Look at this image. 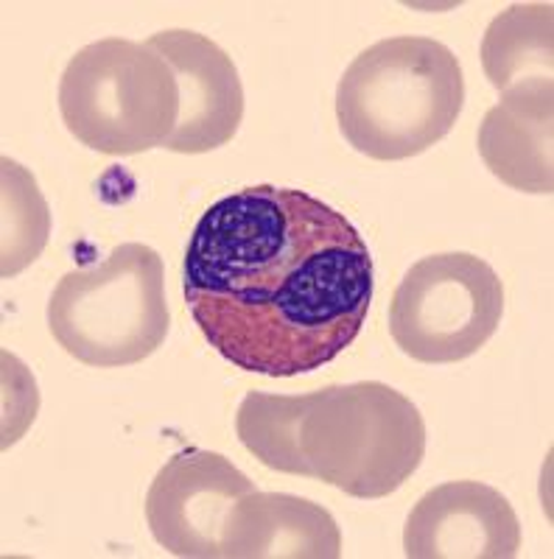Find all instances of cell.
Listing matches in <instances>:
<instances>
[{"instance_id":"9","label":"cell","mask_w":554,"mask_h":559,"mask_svg":"<svg viewBox=\"0 0 554 559\" xmlns=\"http://www.w3.org/2000/svg\"><path fill=\"white\" fill-rule=\"evenodd\" d=\"M518 551L516 509L482 481H448L428 489L403 528L409 559H512Z\"/></svg>"},{"instance_id":"6","label":"cell","mask_w":554,"mask_h":559,"mask_svg":"<svg viewBox=\"0 0 554 559\" xmlns=\"http://www.w3.org/2000/svg\"><path fill=\"white\" fill-rule=\"evenodd\" d=\"M504 286L471 252L428 254L403 274L389 306V333L409 358L457 364L476 356L498 331Z\"/></svg>"},{"instance_id":"7","label":"cell","mask_w":554,"mask_h":559,"mask_svg":"<svg viewBox=\"0 0 554 559\" xmlns=\"http://www.w3.org/2000/svg\"><path fill=\"white\" fill-rule=\"evenodd\" d=\"M256 492L236 464L191 448L168 459L146 492V523L160 548L185 559H222L233 509Z\"/></svg>"},{"instance_id":"1","label":"cell","mask_w":554,"mask_h":559,"mask_svg":"<svg viewBox=\"0 0 554 559\" xmlns=\"http://www.w3.org/2000/svg\"><path fill=\"white\" fill-rule=\"evenodd\" d=\"M373 288L358 229L297 188L256 185L219 199L185 249L193 322L224 361L256 376L331 364L362 333Z\"/></svg>"},{"instance_id":"8","label":"cell","mask_w":554,"mask_h":559,"mask_svg":"<svg viewBox=\"0 0 554 559\" xmlns=\"http://www.w3.org/2000/svg\"><path fill=\"white\" fill-rule=\"evenodd\" d=\"M166 59L179 90V115L172 138L174 154H208L236 138L244 118V87L233 57L204 34L168 28L149 39Z\"/></svg>"},{"instance_id":"10","label":"cell","mask_w":554,"mask_h":559,"mask_svg":"<svg viewBox=\"0 0 554 559\" xmlns=\"http://www.w3.org/2000/svg\"><path fill=\"white\" fill-rule=\"evenodd\" d=\"M554 84L549 76H529L510 84L502 102L487 109L479 127V154L493 177L512 191H554Z\"/></svg>"},{"instance_id":"13","label":"cell","mask_w":554,"mask_h":559,"mask_svg":"<svg viewBox=\"0 0 554 559\" xmlns=\"http://www.w3.org/2000/svg\"><path fill=\"white\" fill-rule=\"evenodd\" d=\"M3 277H14L28 263L43 254L51 236V213L48 202L39 193L37 179L17 166L14 159L3 157Z\"/></svg>"},{"instance_id":"3","label":"cell","mask_w":554,"mask_h":559,"mask_svg":"<svg viewBox=\"0 0 554 559\" xmlns=\"http://www.w3.org/2000/svg\"><path fill=\"white\" fill-rule=\"evenodd\" d=\"M465 107L457 53L432 37H389L358 53L339 79L344 140L369 159L417 157L440 143Z\"/></svg>"},{"instance_id":"12","label":"cell","mask_w":554,"mask_h":559,"mask_svg":"<svg viewBox=\"0 0 554 559\" xmlns=\"http://www.w3.org/2000/svg\"><path fill=\"white\" fill-rule=\"evenodd\" d=\"M482 64L498 93L521 82L527 70H541V76H552V3H516L493 17L482 39Z\"/></svg>"},{"instance_id":"5","label":"cell","mask_w":554,"mask_h":559,"mask_svg":"<svg viewBox=\"0 0 554 559\" xmlns=\"http://www.w3.org/2000/svg\"><path fill=\"white\" fill-rule=\"evenodd\" d=\"M68 132L93 152L129 157L163 148L179 115L174 70L149 43L107 37L84 45L59 82Z\"/></svg>"},{"instance_id":"4","label":"cell","mask_w":554,"mask_h":559,"mask_svg":"<svg viewBox=\"0 0 554 559\" xmlns=\"http://www.w3.org/2000/svg\"><path fill=\"white\" fill-rule=\"evenodd\" d=\"M59 347L87 367H132L172 331L163 258L146 243H121L107 261L73 269L48 302Z\"/></svg>"},{"instance_id":"2","label":"cell","mask_w":554,"mask_h":559,"mask_svg":"<svg viewBox=\"0 0 554 559\" xmlns=\"http://www.w3.org/2000/svg\"><path fill=\"white\" fill-rule=\"evenodd\" d=\"M236 433L269 471L319 478L364 501L392 496L426 456L421 408L381 381L308 394L249 392Z\"/></svg>"},{"instance_id":"11","label":"cell","mask_w":554,"mask_h":559,"mask_svg":"<svg viewBox=\"0 0 554 559\" xmlns=\"http://www.w3.org/2000/svg\"><path fill=\"white\" fill-rule=\"evenodd\" d=\"M224 559H337L342 534L326 507L286 492H249L222 543Z\"/></svg>"}]
</instances>
